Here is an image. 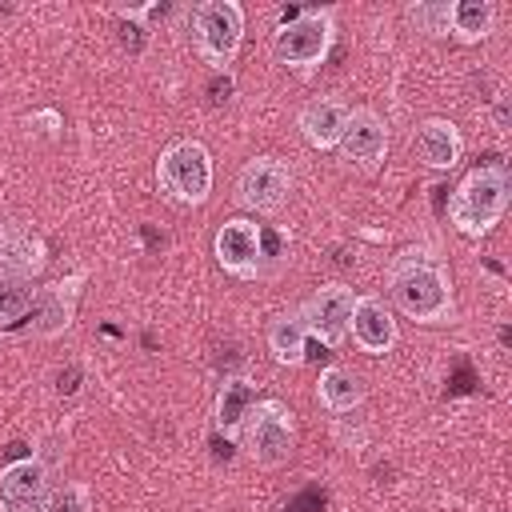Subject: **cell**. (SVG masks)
<instances>
[{"label": "cell", "mask_w": 512, "mask_h": 512, "mask_svg": "<svg viewBox=\"0 0 512 512\" xmlns=\"http://www.w3.org/2000/svg\"><path fill=\"white\" fill-rule=\"evenodd\" d=\"M352 304H356V292H352L348 284L332 280V284H320V288L296 308V316H300V324H304V332H308L312 340H320L324 348H340V344L348 340Z\"/></svg>", "instance_id": "obj_7"}, {"label": "cell", "mask_w": 512, "mask_h": 512, "mask_svg": "<svg viewBox=\"0 0 512 512\" xmlns=\"http://www.w3.org/2000/svg\"><path fill=\"white\" fill-rule=\"evenodd\" d=\"M344 116H348V104H340L332 96H316L296 112V128L316 152H336L340 132H344Z\"/></svg>", "instance_id": "obj_16"}, {"label": "cell", "mask_w": 512, "mask_h": 512, "mask_svg": "<svg viewBox=\"0 0 512 512\" xmlns=\"http://www.w3.org/2000/svg\"><path fill=\"white\" fill-rule=\"evenodd\" d=\"M268 352L284 368H300L308 360V332H304V324H300L296 312L292 316H276L268 324Z\"/></svg>", "instance_id": "obj_19"}, {"label": "cell", "mask_w": 512, "mask_h": 512, "mask_svg": "<svg viewBox=\"0 0 512 512\" xmlns=\"http://www.w3.org/2000/svg\"><path fill=\"white\" fill-rule=\"evenodd\" d=\"M48 264L44 236L24 220H0V276L36 280Z\"/></svg>", "instance_id": "obj_12"}, {"label": "cell", "mask_w": 512, "mask_h": 512, "mask_svg": "<svg viewBox=\"0 0 512 512\" xmlns=\"http://www.w3.org/2000/svg\"><path fill=\"white\" fill-rule=\"evenodd\" d=\"M336 152L348 164H356L360 172H376L384 164V156H388V124H384V116L376 108H368V104L348 108Z\"/></svg>", "instance_id": "obj_8"}, {"label": "cell", "mask_w": 512, "mask_h": 512, "mask_svg": "<svg viewBox=\"0 0 512 512\" xmlns=\"http://www.w3.org/2000/svg\"><path fill=\"white\" fill-rule=\"evenodd\" d=\"M212 180H216L212 152L200 140H172L156 160V188L172 204L200 208L212 196Z\"/></svg>", "instance_id": "obj_4"}, {"label": "cell", "mask_w": 512, "mask_h": 512, "mask_svg": "<svg viewBox=\"0 0 512 512\" xmlns=\"http://www.w3.org/2000/svg\"><path fill=\"white\" fill-rule=\"evenodd\" d=\"M336 40V16L332 8H296L284 16L272 32V56L292 72H316Z\"/></svg>", "instance_id": "obj_3"}, {"label": "cell", "mask_w": 512, "mask_h": 512, "mask_svg": "<svg viewBox=\"0 0 512 512\" xmlns=\"http://www.w3.org/2000/svg\"><path fill=\"white\" fill-rule=\"evenodd\" d=\"M48 464L36 456L0 468V512H48Z\"/></svg>", "instance_id": "obj_11"}, {"label": "cell", "mask_w": 512, "mask_h": 512, "mask_svg": "<svg viewBox=\"0 0 512 512\" xmlns=\"http://www.w3.org/2000/svg\"><path fill=\"white\" fill-rule=\"evenodd\" d=\"M88 280V272H72L64 280H52L44 288H36V304H32V332L36 336H60L68 332L76 304H80V284Z\"/></svg>", "instance_id": "obj_13"}, {"label": "cell", "mask_w": 512, "mask_h": 512, "mask_svg": "<svg viewBox=\"0 0 512 512\" xmlns=\"http://www.w3.org/2000/svg\"><path fill=\"white\" fill-rule=\"evenodd\" d=\"M240 448L260 468H280L296 448V416L284 400H256L240 428Z\"/></svg>", "instance_id": "obj_5"}, {"label": "cell", "mask_w": 512, "mask_h": 512, "mask_svg": "<svg viewBox=\"0 0 512 512\" xmlns=\"http://www.w3.org/2000/svg\"><path fill=\"white\" fill-rule=\"evenodd\" d=\"M316 400L332 412V416H344V412H356L364 404V384L352 368L344 364H328L316 380Z\"/></svg>", "instance_id": "obj_18"}, {"label": "cell", "mask_w": 512, "mask_h": 512, "mask_svg": "<svg viewBox=\"0 0 512 512\" xmlns=\"http://www.w3.org/2000/svg\"><path fill=\"white\" fill-rule=\"evenodd\" d=\"M36 304V284L32 280H12L0 276V324H16L32 312Z\"/></svg>", "instance_id": "obj_22"}, {"label": "cell", "mask_w": 512, "mask_h": 512, "mask_svg": "<svg viewBox=\"0 0 512 512\" xmlns=\"http://www.w3.org/2000/svg\"><path fill=\"white\" fill-rule=\"evenodd\" d=\"M412 156L432 172H452L464 156V136L448 116H428L412 132Z\"/></svg>", "instance_id": "obj_15"}, {"label": "cell", "mask_w": 512, "mask_h": 512, "mask_svg": "<svg viewBox=\"0 0 512 512\" xmlns=\"http://www.w3.org/2000/svg\"><path fill=\"white\" fill-rule=\"evenodd\" d=\"M244 40V8L236 0H204L192 8V44L212 72H228Z\"/></svg>", "instance_id": "obj_6"}, {"label": "cell", "mask_w": 512, "mask_h": 512, "mask_svg": "<svg viewBox=\"0 0 512 512\" xmlns=\"http://www.w3.org/2000/svg\"><path fill=\"white\" fill-rule=\"evenodd\" d=\"M212 256L216 264L236 276V280H252L260 272V260H264V236H260V224L248 220V216H232L216 228L212 236Z\"/></svg>", "instance_id": "obj_10"}, {"label": "cell", "mask_w": 512, "mask_h": 512, "mask_svg": "<svg viewBox=\"0 0 512 512\" xmlns=\"http://www.w3.org/2000/svg\"><path fill=\"white\" fill-rule=\"evenodd\" d=\"M408 24L428 36H452V0H416L404 8Z\"/></svg>", "instance_id": "obj_21"}, {"label": "cell", "mask_w": 512, "mask_h": 512, "mask_svg": "<svg viewBox=\"0 0 512 512\" xmlns=\"http://www.w3.org/2000/svg\"><path fill=\"white\" fill-rule=\"evenodd\" d=\"M256 404V384L248 376H228L216 392V408H212V424L228 444H240V428L248 408Z\"/></svg>", "instance_id": "obj_17"}, {"label": "cell", "mask_w": 512, "mask_h": 512, "mask_svg": "<svg viewBox=\"0 0 512 512\" xmlns=\"http://www.w3.org/2000/svg\"><path fill=\"white\" fill-rule=\"evenodd\" d=\"M48 512H92V488L80 480L56 484L48 492Z\"/></svg>", "instance_id": "obj_23"}, {"label": "cell", "mask_w": 512, "mask_h": 512, "mask_svg": "<svg viewBox=\"0 0 512 512\" xmlns=\"http://www.w3.org/2000/svg\"><path fill=\"white\" fill-rule=\"evenodd\" d=\"M292 192V172L276 156H256L236 176V200L248 212H280Z\"/></svg>", "instance_id": "obj_9"}, {"label": "cell", "mask_w": 512, "mask_h": 512, "mask_svg": "<svg viewBox=\"0 0 512 512\" xmlns=\"http://www.w3.org/2000/svg\"><path fill=\"white\" fill-rule=\"evenodd\" d=\"M384 284H388L392 304L416 324H448L456 316V292H452L448 264L424 244L396 252L384 272Z\"/></svg>", "instance_id": "obj_1"}, {"label": "cell", "mask_w": 512, "mask_h": 512, "mask_svg": "<svg viewBox=\"0 0 512 512\" xmlns=\"http://www.w3.org/2000/svg\"><path fill=\"white\" fill-rule=\"evenodd\" d=\"M348 336L356 340L360 352L368 356H384L396 348L400 340V324L392 316V308L380 296H356L352 304V320H348Z\"/></svg>", "instance_id": "obj_14"}, {"label": "cell", "mask_w": 512, "mask_h": 512, "mask_svg": "<svg viewBox=\"0 0 512 512\" xmlns=\"http://www.w3.org/2000/svg\"><path fill=\"white\" fill-rule=\"evenodd\" d=\"M508 196H512L508 168H504L500 160L476 164V168L456 184V192L448 196V224H452L460 236H488V232L504 220Z\"/></svg>", "instance_id": "obj_2"}, {"label": "cell", "mask_w": 512, "mask_h": 512, "mask_svg": "<svg viewBox=\"0 0 512 512\" xmlns=\"http://www.w3.org/2000/svg\"><path fill=\"white\" fill-rule=\"evenodd\" d=\"M496 28V4L492 0H452V36L464 44L488 40Z\"/></svg>", "instance_id": "obj_20"}]
</instances>
